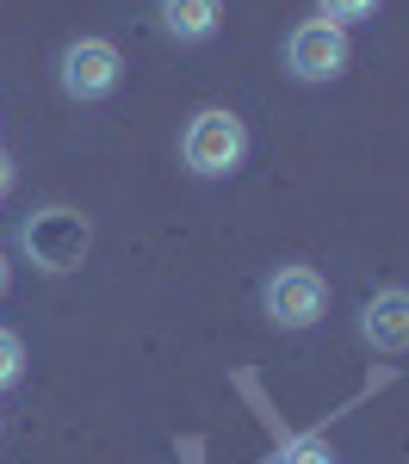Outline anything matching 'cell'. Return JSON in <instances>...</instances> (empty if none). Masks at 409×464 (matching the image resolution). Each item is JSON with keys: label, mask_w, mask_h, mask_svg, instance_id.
<instances>
[{"label": "cell", "mask_w": 409, "mask_h": 464, "mask_svg": "<svg viewBox=\"0 0 409 464\" xmlns=\"http://www.w3.org/2000/svg\"><path fill=\"white\" fill-rule=\"evenodd\" d=\"M180 161L199 179H229L248 161V124L223 106L192 111V124H186V137H180Z\"/></svg>", "instance_id": "cell-1"}, {"label": "cell", "mask_w": 409, "mask_h": 464, "mask_svg": "<svg viewBox=\"0 0 409 464\" xmlns=\"http://www.w3.org/2000/svg\"><path fill=\"white\" fill-rule=\"evenodd\" d=\"M19 248L32 254V266H44V273H74L93 248V223L69 205H44L19 223Z\"/></svg>", "instance_id": "cell-2"}, {"label": "cell", "mask_w": 409, "mask_h": 464, "mask_svg": "<svg viewBox=\"0 0 409 464\" xmlns=\"http://www.w3.org/2000/svg\"><path fill=\"white\" fill-rule=\"evenodd\" d=\"M56 81H63V93L81 100V106L112 100L118 81H124V56H118V44H106V37H74V44H63V56H56Z\"/></svg>", "instance_id": "cell-3"}, {"label": "cell", "mask_w": 409, "mask_h": 464, "mask_svg": "<svg viewBox=\"0 0 409 464\" xmlns=\"http://www.w3.org/2000/svg\"><path fill=\"white\" fill-rule=\"evenodd\" d=\"M260 310L273 328H316L323 310H329V285H323V273L316 266H279L267 285H260Z\"/></svg>", "instance_id": "cell-4"}, {"label": "cell", "mask_w": 409, "mask_h": 464, "mask_svg": "<svg viewBox=\"0 0 409 464\" xmlns=\"http://www.w3.org/2000/svg\"><path fill=\"white\" fill-rule=\"evenodd\" d=\"M347 63H354V44H347V32L329 25V19H304V25H292V37H286V69H292L297 81H310V87L347 74Z\"/></svg>", "instance_id": "cell-5"}, {"label": "cell", "mask_w": 409, "mask_h": 464, "mask_svg": "<svg viewBox=\"0 0 409 464\" xmlns=\"http://www.w3.org/2000/svg\"><path fill=\"white\" fill-rule=\"evenodd\" d=\"M360 341L372 353H409V291L385 285L360 304Z\"/></svg>", "instance_id": "cell-6"}, {"label": "cell", "mask_w": 409, "mask_h": 464, "mask_svg": "<svg viewBox=\"0 0 409 464\" xmlns=\"http://www.w3.org/2000/svg\"><path fill=\"white\" fill-rule=\"evenodd\" d=\"M223 25V0H161V32L174 44H205Z\"/></svg>", "instance_id": "cell-7"}, {"label": "cell", "mask_w": 409, "mask_h": 464, "mask_svg": "<svg viewBox=\"0 0 409 464\" xmlns=\"http://www.w3.org/2000/svg\"><path fill=\"white\" fill-rule=\"evenodd\" d=\"M19 378H25V347L13 328H0V391H13Z\"/></svg>", "instance_id": "cell-8"}, {"label": "cell", "mask_w": 409, "mask_h": 464, "mask_svg": "<svg viewBox=\"0 0 409 464\" xmlns=\"http://www.w3.org/2000/svg\"><path fill=\"white\" fill-rule=\"evenodd\" d=\"M366 13H378V0H316V19H329V25H354V19H366Z\"/></svg>", "instance_id": "cell-9"}, {"label": "cell", "mask_w": 409, "mask_h": 464, "mask_svg": "<svg viewBox=\"0 0 409 464\" xmlns=\"http://www.w3.org/2000/svg\"><path fill=\"white\" fill-rule=\"evenodd\" d=\"M286 464H329V452L310 440V446H292V452H286Z\"/></svg>", "instance_id": "cell-10"}, {"label": "cell", "mask_w": 409, "mask_h": 464, "mask_svg": "<svg viewBox=\"0 0 409 464\" xmlns=\"http://www.w3.org/2000/svg\"><path fill=\"white\" fill-rule=\"evenodd\" d=\"M6 192H13V155L0 149V198H6Z\"/></svg>", "instance_id": "cell-11"}, {"label": "cell", "mask_w": 409, "mask_h": 464, "mask_svg": "<svg viewBox=\"0 0 409 464\" xmlns=\"http://www.w3.org/2000/svg\"><path fill=\"white\" fill-rule=\"evenodd\" d=\"M6 279H13V266H6V254H0V297H6Z\"/></svg>", "instance_id": "cell-12"}]
</instances>
